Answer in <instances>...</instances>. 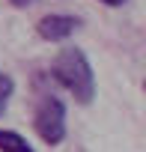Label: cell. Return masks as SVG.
<instances>
[{
	"instance_id": "2",
	"label": "cell",
	"mask_w": 146,
	"mask_h": 152,
	"mask_svg": "<svg viewBox=\"0 0 146 152\" xmlns=\"http://www.w3.org/2000/svg\"><path fill=\"white\" fill-rule=\"evenodd\" d=\"M33 128L42 137V143L57 146L66 140V104L57 96H45L39 99L36 110H33Z\"/></svg>"
},
{
	"instance_id": "5",
	"label": "cell",
	"mask_w": 146,
	"mask_h": 152,
	"mask_svg": "<svg viewBox=\"0 0 146 152\" xmlns=\"http://www.w3.org/2000/svg\"><path fill=\"white\" fill-rule=\"evenodd\" d=\"M12 93H15V81L9 78L6 72H0V113L6 110V102H9Z\"/></svg>"
},
{
	"instance_id": "3",
	"label": "cell",
	"mask_w": 146,
	"mask_h": 152,
	"mask_svg": "<svg viewBox=\"0 0 146 152\" xmlns=\"http://www.w3.org/2000/svg\"><path fill=\"white\" fill-rule=\"evenodd\" d=\"M75 30H81V18H75V15L54 12V15H45V18L36 21V33L45 42H63V39H69Z\"/></svg>"
},
{
	"instance_id": "4",
	"label": "cell",
	"mask_w": 146,
	"mask_h": 152,
	"mask_svg": "<svg viewBox=\"0 0 146 152\" xmlns=\"http://www.w3.org/2000/svg\"><path fill=\"white\" fill-rule=\"evenodd\" d=\"M0 152H33V146H30L18 131L0 128Z\"/></svg>"
},
{
	"instance_id": "6",
	"label": "cell",
	"mask_w": 146,
	"mask_h": 152,
	"mask_svg": "<svg viewBox=\"0 0 146 152\" xmlns=\"http://www.w3.org/2000/svg\"><path fill=\"white\" fill-rule=\"evenodd\" d=\"M9 3H12L15 9H27V6H33V3H39V0H9Z\"/></svg>"
},
{
	"instance_id": "8",
	"label": "cell",
	"mask_w": 146,
	"mask_h": 152,
	"mask_svg": "<svg viewBox=\"0 0 146 152\" xmlns=\"http://www.w3.org/2000/svg\"><path fill=\"white\" fill-rule=\"evenodd\" d=\"M143 87H146V84H143Z\"/></svg>"
},
{
	"instance_id": "1",
	"label": "cell",
	"mask_w": 146,
	"mask_h": 152,
	"mask_svg": "<svg viewBox=\"0 0 146 152\" xmlns=\"http://www.w3.org/2000/svg\"><path fill=\"white\" fill-rule=\"evenodd\" d=\"M51 75L60 87L72 93L78 104H90L96 99V75L81 48H63L51 63Z\"/></svg>"
},
{
	"instance_id": "7",
	"label": "cell",
	"mask_w": 146,
	"mask_h": 152,
	"mask_svg": "<svg viewBox=\"0 0 146 152\" xmlns=\"http://www.w3.org/2000/svg\"><path fill=\"white\" fill-rule=\"evenodd\" d=\"M101 3H104V6H113V9H116V6H122V3H125V0H101Z\"/></svg>"
}]
</instances>
